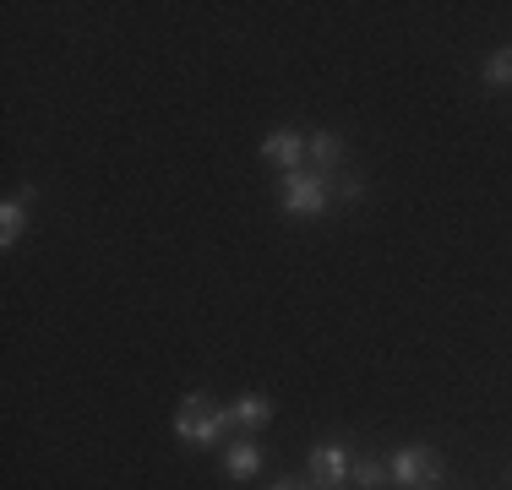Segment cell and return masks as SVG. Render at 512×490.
I'll use <instances>...</instances> for the list:
<instances>
[{
  "mask_svg": "<svg viewBox=\"0 0 512 490\" xmlns=\"http://www.w3.org/2000/svg\"><path fill=\"white\" fill-rule=\"evenodd\" d=\"M306 169H316V175L333 180L338 169H349V142L338 137V131H311V142H306Z\"/></svg>",
  "mask_w": 512,
  "mask_h": 490,
  "instance_id": "6",
  "label": "cell"
},
{
  "mask_svg": "<svg viewBox=\"0 0 512 490\" xmlns=\"http://www.w3.org/2000/svg\"><path fill=\"white\" fill-rule=\"evenodd\" d=\"M229 403H218L207 387H191L186 398H180L175 409V441H186V447H224V431H229Z\"/></svg>",
  "mask_w": 512,
  "mask_h": 490,
  "instance_id": "1",
  "label": "cell"
},
{
  "mask_svg": "<svg viewBox=\"0 0 512 490\" xmlns=\"http://www.w3.org/2000/svg\"><path fill=\"white\" fill-rule=\"evenodd\" d=\"M273 490H311V480H278Z\"/></svg>",
  "mask_w": 512,
  "mask_h": 490,
  "instance_id": "13",
  "label": "cell"
},
{
  "mask_svg": "<svg viewBox=\"0 0 512 490\" xmlns=\"http://www.w3.org/2000/svg\"><path fill=\"white\" fill-rule=\"evenodd\" d=\"M306 142H311V131H300V126H273L262 142H256V153H262L273 169L295 175V169H306Z\"/></svg>",
  "mask_w": 512,
  "mask_h": 490,
  "instance_id": "5",
  "label": "cell"
},
{
  "mask_svg": "<svg viewBox=\"0 0 512 490\" xmlns=\"http://www.w3.org/2000/svg\"><path fill=\"white\" fill-rule=\"evenodd\" d=\"M349 469H355V447H349V441H316L306 452V480L316 490H344Z\"/></svg>",
  "mask_w": 512,
  "mask_h": 490,
  "instance_id": "4",
  "label": "cell"
},
{
  "mask_svg": "<svg viewBox=\"0 0 512 490\" xmlns=\"http://www.w3.org/2000/svg\"><path fill=\"white\" fill-rule=\"evenodd\" d=\"M311 490H316V485H311Z\"/></svg>",
  "mask_w": 512,
  "mask_h": 490,
  "instance_id": "14",
  "label": "cell"
},
{
  "mask_svg": "<svg viewBox=\"0 0 512 490\" xmlns=\"http://www.w3.org/2000/svg\"><path fill=\"white\" fill-rule=\"evenodd\" d=\"M33 202H39V191L22 186L17 196H6V207H0V245H17L22 235H28V218H33Z\"/></svg>",
  "mask_w": 512,
  "mask_h": 490,
  "instance_id": "8",
  "label": "cell"
},
{
  "mask_svg": "<svg viewBox=\"0 0 512 490\" xmlns=\"http://www.w3.org/2000/svg\"><path fill=\"white\" fill-rule=\"evenodd\" d=\"M327 202H333V180L316 175V169H295V175L278 180V207L289 218H322Z\"/></svg>",
  "mask_w": 512,
  "mask_h": 490,
  "instance_id": "2",
  "label": "cell"
},
{
  "mask_svg": "<svg viewBox=\"0 0 512 490\" xmlns=\"http://www.w3.org/2000/svg\"><path fill=\"white\" fill-rule=\"evenodd\" d=\"M349 485L355 490H382V485H393V469H387V458H355Z\"/></svg>",
  "mask_w": 512,
  "mask_h": 490,
  "instance_id": "11",
  "label": "cell"
},
{
  "mask_svg": "<svg viewBox=\"0 0 512 490\" xmlns=\"http://www.w3.org/2000/svg\"><path fill=\"white\" fill-rule=\"evenodd\" d=\"M480 82H485V88H496V93L512 88V44H496L491 55L480 60Z\"/></svg>",
  "mask_w": 512,
  "mask_h": 490,
  "instance_id": "10",
  "label": "cell"
},
{
  "mask_svg": "<svg viewBox=\"0 0 512 490\" xmlns=\"http://www.w3.org/2000/svg\"><path fill=\"white\" fill-rule=\"evenodd\" d=\"M333 191H338V202H349V207L365 202V169H355V164L338 169V175H333Z\"/></svg>",
  "mask_w": 512,
  "mask_h": 490,
  "instance_id": "12",
  "label": "cell"
},
{
  "mask_svg": "<svg viewBox=\"0 0 512 490\" xmlns=\"http://www.w3.org/2000/svg\"><path fill=\"white\" fill-rule=\"evenodd\" d=\"M224 474L235 485H251L256 474H262V447H256V436H235V441H224Z\"/></svg>",
  "mask_w": 512,
  "mask_h": 490,
  "instance_id": "7",
  "label": "cell"
},
{
  "mask_svg": "<svg viewBox=\"0 0 512 490\" xmlns=\"http://www.w3.org/2000/svg\"><path fill=\"white\" fill-rule=\"evenodd\" d=\"M387 469H393V485H404V490H436V485H442V474H447V463H442V452H436V447L409 441V447H393Z\"/></svg>",
  "mask_w": 512,
  "mask_h": 490,
  "instance_id": "3",
  "label": "cell"
},
{
  "mask_svg": "<svg viewBox=\"0 0 512 490\" xmlns=\"http://www.w3.org/2000/svg\"><path fill=\"white\" fill-rule=\"evenodd\" d=\"M229 420H235L246 436H256L267 420H273V398H267V392H256V387H246L235 403H229Z\"/></svg>",
  "mask_w": 512,
  "mask_h": 490,
  "instance_id": "9",
  "label": "cell"
}]
</instances>
